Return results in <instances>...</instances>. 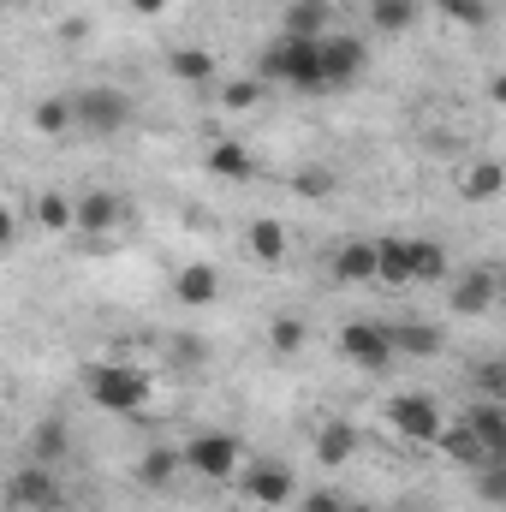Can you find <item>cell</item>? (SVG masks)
Listing matches in <instances>:
<instances>
[{"mask_svg":"<svg viewBox=\"0 0 506 512\" xmlns=\"http://www.w3.org/2000/svg\"><path fill=\"white\" fill-rule=\"evenodd\" d=\"M131 114H137V102L114 84H84L72 96V131H90V137H120L131 126Z\"/></svg>","mask_w":506,"mask_h":512,"instance_id":"cell-1","label":"cell"},{"mask_svg":"<svg viewBox=\"0 0 506 512\" xmlns=\"http://www.w3.org/2000/svg\"><path fill=\"white\" fill-rule=\"evenodd\" d=\"M262 84H292V90H322V60L316 36H280L262 54Z\"/></svg>","mask_w":506,"mask_h":512,"instance_id":"cell-2","label":"cell"},{"mask_svg":"<svg viewBox=\"0 0 506 512\" xmlns=\"http://www.w3.org/2000/svg\"><path fill=\"white\" fill-rule=\"evenodd\" d=\"M84 393L102 405V411H137L149 399V376L131 370V364H90L84 370Z\"/></svg>","mask_w":506,"mask_h":512,"instance_id":"cell-3","label":"cell"},{"mask_svg":"<svg viewBox=\"0 0 506 512\" xmlns=\"http://www.w3.org/2000/svg\"><path fill=\"white\" fill-rule=\"evenodd\" d=\"M126 221H131V203L120 191H78L72 197V233L78 239H102V233H114Z\"/></svg>","mask_w":506,"mask_h":512,"instance_id":"cell-4","label":"cell"},{"mask_svg":"<svg viewBox=\"0 0 506 512\" xmlns=\"http://www.w3.org/2000/svg\"><path fill=\"white\" fill-rule=\"evenodd\" d=\"M316 60H322V90H340V84L364 78V66H370L364 36H340V30L316 36Z\"/></svg>","mask_w":506,"mask_h":512,"instance_id":"cell-5","label":"cell"},{"mask_svg":"<svg viewBox=\"0 0 506 512\" xmlns=\"http://www.w3.org/2000/svg\"><path fill=\"white\" fill-rule=\"evenodd\" d=\"M6 507H12V512H54V507H60L54 465H36V459H24V465L6 477Z\"/></svg>","mask_w":506,"mask_h":512,"instance_id":"cell-6","label":"cell"},{"mask_svg":"<svg viewBox=\"0 0 506 512\" xmlns=\"http://www.w3.org/2000/svg\"><path fill=\"white\" fill-rule=\"evenodd\" d=\"M387 423H393L405 441L429 447V441L441 435V405H435V393H393V399H387Z\"/></svg>","mask_w":506,"mask_h":512,"instance_id":"cell-7","label":"cell"},{"mask_svg":"<svg viewBox=\"0 0 506 512\" xmlns=\"http://www.w3.org/2000/svg\"><path fill=\"white\" fill-rule=\"evenodd\" d=\"M179 453H185V465H191L197 477H209V483H227V477L239 471V441H233V435H221V429L191 435Z\"/></svg>","mask_w":506,"mask_h":512,"instance_id":"cell-8","label":"cell"},{"mask_svg":"<svg viewBox=\"0 0 506 512\" xmlns=\"http://www.w3.org/2000/svg\"><path fill=\"white\" fill-rule=\"evenodd\" d=\"M239 495H245L251 507H286V501L298 495V483H292V465H280V459H256L251 471L239 477Z\"/></svg>","mask_w":506,"mask_h":512,"instance_id":"cell-9","label":"cell"},{"mask_svg":"<svg viewBox=\"0 0 506 512\" xmlns=\"http://www.w3.org/2000/svg\"><path fill=\"white\" fill-rule=\"evenodd\" d=\"M340 358L346 364H358V370H387L393 364V346H387V328H376V322H346L340 328Z\"/></svg>","mask_w":506,"mask_h":512,"instance_id":"cell-10","label":"cell"},{"mask_svg":"<svg viewBox=\"0 0 506 512\" xmlns=\"http://www.w3.org/2000/svg\"><path fill=\"white\" fill-rule=\"evenodd\" d=\"M459 417H465V423H471V435L483 441L489 465H506V411H501V399H471Z\"/></svg>","mask_w":506,"mask_h":512,"instance_id":"cell-11","label":"cell"},{"mask_svg":"<svg viewBox=\"0 0 506 512\" xmlns=\"http://www.w3.org/2000/svg\"><path fill=\"white\" fill-rule=\"evenodd\" d=\"M495 298H501V274H495V268H465V274L453 280V310H459V316H483Z\"/></svg>","mask_w":506,"mask_h":512,"instance_id":"cell-12","label":"cell"},{"mask_svg":"<svg viewBox=\"0 0 506 512\" xmlns=\"http://www.w3.org/2000/svg\"><path fill=\"white\" fill-rule=\"evenodd\" d=\"M221 268L215 262H185L179 274H173V298L179 304H221Z\"/></svg>","mask_w":506,"mask_h":512,"instance_id":"cell-13","label":"cell"},{"mask_svg":"<svg viewBox=\"0 0 506 512\" xmlns=\"http://www.w3.org/2000/svg\"><path fill=\"white\" fill-rule=\"evenodd\" d=\"M179 471H185V453H179L173 441H155V447H143V459H137V483H143V489H173Z\"/></svg>","mask_w":506,"mask_h":512,"instance_id":"cell-14","label":"cell"},{"mask_svg":"<svg viewBox=\"0 0 506 512\" xmlns=\"http://www.w3.org/2000/svg\"><path fill=\"white\" fill-rule=\"evenodd\" d=\"M387 346H393V358H435L441 352V328L435 322H393Z\"/></svg>","mask_w":506,"mask_h":512,"instance_id":"cell-15","label":"cell"},{"mask_svg":"<svg viewBox=\"0 0 506 512\" xmlns=\"http://www.w3.org/2000/svg\"><path fill=\"white\" fill-rule=\"evenodd\" d=\"M328 268H334V280H346V286H370V280H376V239H352V245H340Z\"/></svg>","mask_w":506,"mask_h":512,"instance_id":"cell-16","label":"cell"},{"mask_svg":"<svg viewBox=\"0 0 506 512\" xmlns=\"http://www.w3.org/2000/svg\"><path fill=\"white\" fill-rule=\"evenodd\" d=\"M435 447L453 459V465H465V471H477V465H489V453H483V441L471 435V423L459 417V423H441V435H435Z\"/></svg>","mask_w":506,"mask_h":512,"instance_id":"cell-17","label":"cell"},{"mask_svg":"<svg viewBox=\"0 0 506 512\" xmlns=\"http://www.w3.org/2000/svg\"><path fill=\"white\" fill-rule=\"evenodd\" d=\"M501 185H506V173H501V161H489V155H477V161L459 167V197H471V203L501 197Z\"/></svg>","mask_w":506,"mask_h":512,"instance_id":"cell-18","label":"cell"},{"mask_svg":"<svg viewBox=\"0 0 506 512\" xmlns=\"http://www.w3.org/2000/svg\"><path fill=\"white\" fill-rule=\"evenodd\" d=\"M72 453V429H66V417H42L36 429H30V459L36 465H60Z\"/></svg>","mask_w":506,"mask_h":512,"instance_id":"cell-19","label":"cell"},{"mask_svg":"<svg viewBox=\"0 0 506 512\" xmlns=\"http://www.w3.org/2000/svg\"><path fill=\"white\" fill-rule=\"evenodd\" d=\"M167 72H173L179 84H215V78H221V60H215L209 48H173V54H167Z\"/></svg>","mask_w":506,"mask_h":512,"instance_id":"cell-20","label":"cell"},{"mask_svg":"<svg viewBox=\"0 0 506 512\" xmlns=\"http://www.w3.org/2000/svg\"><path fill=\"white\" fill-rule=\"evenodd\" d=\"M286 245H292V239H286L280 221H251V227H245V251H251L256 262H268V268L286 262Z\"/></svg>","mask_w":506,"mask_h":512,"instance_id":"cell-21","label":"cell"},{"mask_svg":"<svg viewBox=\"0 0 506 512\" xmlns=\"http://www.w3.org/2000/svg\"><path fill=\"white\" fill-rule=\"evenodd\" d=\"M364 12H370V24H376L381 36H399V30H411V24H417L423 0H370Z\"/></svg>","mask_w":506,"mask_h":512,"instance_id":"cell-22","label":"cell"},{"mask_svg":"<svg viewBox=\"0 0 506 512\" xmlns=\"http://www.w3.org/2000/svg\"><path fill=\"white\" fill-rule=\"evenodd\" d=\"M352 453H358V429L352 423H322L316 429V459L322 465H346Z\"/></svg>","mask_w":506,"mask_h":512,"instance_id":"cell-23","label":"cell"},{"mask_svg":"<svg viewBox=\"0 0 506 512\" xmlns=\"http://www.w3.org/2000/svg\"><path fill=\"white\" fill-rule=\"evenodd\" d=\"M30 221H36L42 233H72V197H66V191H42V197L30 203Z\"/></svg>","mask_w":506,"mask_h":512,"instance_id":"cell-24","label":"cell"},{"mask_svg":"<svg viewBox=\"0 0 506 512\" xmlns=\"http://www.w3.org/2000/svg\"><path fill=\"white\" fill-rule=\"evenodd\" d=\"M405 268H411V280H441L447 274V251L435 239H405Z\"/></svg>","mask_w":506,"mask_h":512,"instance_id":"cell-25","label":"cell"},{"mask_svg":"<svg viewBox=\"0 0 506 512\" xmlns=\"http://www.w3.org/2000/svg\"><path fill=\"white\" fill-rule=\"evenodd\" d=\"M209 173H221V179H251L256 173V161H251V149L245 143H209Z\"/></svg>","mask_w":506,"mask_h":512,"instance_id":"cell-26","label":"cell"},{"mask_svg":"<svg viewBox=\"0 0 506 512\" xmlns=\"http://www.w3.org/2000/svg\"><path fill=\"white\" fill-rule=\"evenodd\" d=\"M286 36H328V0H292L286 6Z\"/></svg>","mask_w":506,"mask_h":512,"instance_id":"cell-27","label":"cell"},{"mask_svg":"<svg viewBox=\"0 0 506 512\" xmlns=\"http://www.w3.org/2000/svg\"><path fill=\"white\" fill-rule=\"evenodd\" d=\"M376 280H381V286H411L405 239H376Z\"/></svg>","mask_w":506,"mask_h":512,"instance_id":"cell-28","label":"cell"},{"mask_svg":"<svg viewBox=\"0 0 506 512\" xmlns=\"http://www.w3.org/2000/svg\"><path fill=\"white\" fill-rule=\"evenodd\" d=\"M30 126L42 131V137H66L72 131V96H42L36 114H30Z\"/></svg>","mask_w":506,"mask_h":512,"instance_id":"cell-29","label":"cell"},{"mask_svg":"<svg viewBox=\"0 0 506 512\" xmlns=\"http://www.w3.org/2000/svg\"><path fill=\"white\" fill-rule=\"evenodd\" d=\"M304 340H310V328H304L298 316H280V322H268V352H280V358H298V352H304Z\"/></svg>","mask_w":506,"mask_h":512,"instance_id":"cell-30","label":"cell"},{"mask_svg":"<svg viewBox=\"0 0 506 512\" xmlns=\"http://www.w3.org/2000/svg\"><path fill=\"white\" fill-rule=\"evenodd\" d=\"M262 96H268V84H262V78H233V84H221V108H227V114L256 108Z\"/></svg>","mask_w":506,"mask_h":512,"instance_id":"cell-31","label":"cell"},{"mask_svg":"<svg viewBox=\"0 0 506 512\" xmlns=\"http://www.w3.org/2000/svg\"><path fill=\"white\" fill-rule=\"evenodd\" d=\"M435 12L441 18H453V24H489V0H435Z\"/></svg>","mask_w":506,"mask_h":512,"instance_id":"cell-32","label":"cell"},{"mask_svg":"<svg viewBox=\"0 0 506 512\" xmlns=\"http://www.w3.org/2000/svg\"><path fill=\"white\" fill-rule=\"evenodd\" d=\"M477 495H483V507H501L506 501V465H477Z\"/></svg>","mask_w":506,"mask_h":512,"instance_id":"cell-33","label":"cell"},{"mask_svg":"<svg viewBox=\"0 0 506 512\" xmlns=\"http://www.w3.org/2000/svg\"><path fill=\"white\" fill-rule=\"evenodd\" d=\"M506 393V364H483L477 370V399H501Z\"/></svg>","mask_w":506,"mask_h":512,"instance_id":"cell-34","label":"cell"},{"mask_svg":"<svg viewBox=\"0 0 506 512\" xmlns=\"http://www.w3.org/2000/svg\"><path fill=\"white\" fill-rule=\"evenodd\" d=\"M12 245H18V209L0 203V251H12Z\"/></svg>","mask_w":506,"mask_h":512,"instance_id":"cell-35","label":"cell"},{"mask_svg":"<svg viewBox=\"0 0 506 512\" xmlns=\"http://www.w3.org/2000/svg\"><path fill=\"white\" fill-rule=\"evenodd\" d=\"M298 512H346V501L340 495H328V489H316V495H304V507Z\"/></svg>","mask_w":506,"mask_h":512,"instance_id":"cell-36","label":"cell"},{"mask_svg":"<svg viewBox=\"0 0 506 512\" xmlns=\"http://www.w3.org/2000/svg\"><path fill=\"white\" fill-rule=\"evenodd\" d=\"M328 185H334L328 173H304V179H298V191H304V197H316V191H328Z\"/></svg>","mask_w":506,"mask_h":512,"instance_id":"cell-37","label":"cell"},{"mask_svg":"<svg viewBox=\"0 0 506 512\" xmlns=\"http://www.w3.org/2000/svg\"><path fill=\"white\" fill-rule=\"evenodd\" d=\"M131 12H137V18H155V12H167V6H173V0H126Z\"/></svg>","mask_w":506,"mask_h":512,"instance_id":"cell-38","label":"cell"},{"mask_svg":"<svg viewBox=\"0 0 506 512\" xmlns=\"http://www.w3.org/2000/svg\"><path fill=\"white\" fill-rule=\"evenodd\" d=\"M328 6H364V0H328Z\"/></svg>","mask_w":506,"mask_h":512,"instance_id":"cell-39","label":"cell"},{"mask_svg":"<svg viewBox=\"0 0 506 512\" xmlns=\"http://www.w3.org/2000/svg\"><path fill=\"white\" fill-rule=\"evenodd\" d=\"M346 512H376V507H346Z\"/></svg>","mask_w":506,"mask_h":512,"instance_id":"cell-40","label":"cell"},{"mask_svg":"<svg viewBox=\"0 0 506 512\" xmlns=\"http://www.w3.org/2000/svg\"><path fill=\"white\" fill-rule=\"evenodd\" d=\"M12 6H36V0H12Z\"/></svg>","mask_w":506,"mask_h":512,"instance_id":"cell-41","label":"cell"},{"mask_svg":"<svg viewBox=\"0 0 506 512\" xmlns=\"http://www.w3.org/2000/svg\"><path fill=\"white\" fill-rule=\"evenodd\" d=\"M364 6H370V0H364Z\"/></svg>","mask_w":506,"mask_h":512,"instance_id":"cell-42","label":"cell"}]
</instances>
